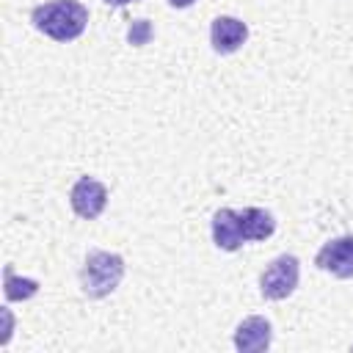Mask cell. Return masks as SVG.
Listing matches in <instances>:
<instances>
[{"label":"cell","instance_id":"6da1fadb","mask_svg":"<svg viewBox=\"0 0 353 353\" xmlns=\"http://www.w3.org/2000/svg\"><path fill=\"white\" fill-rule=\"evenodd\" d=\"M30 22L52 41H74L88 25V8L80 0H52L30 11Z\"/></svg>","mask_w":353,"mask_h":353},{"label":"cell","instance_id":"4fadbf2b","mask_svg":"<svg viewBox=\"0 0 353 353\" xmlns=\"http://www.w3.org/2000/svg\"><path fill=\"white\" fill-rule=\"evenodd\" d=\"M196 0H168V6H174V8H190Z\"/></svg>","mask_w":353,"mask_h":353},{"label":"cell","instance_id":"52a82bcc","mask_svg":"<svg viewBox=\"0 0 353 353\" xmlns=\"http://www.w3.org/2000/svg\"><path fill=\"white\" fill-rule=\"evenodd\" d=\"M270 342H273V325L259 314L245 317L234 328V347L240 353H262L270 347Z\"/></svg>","mask_w":353,"mask_h":353},{"label":"cell","instance_id":"5b68a950","mask_svg":"<svg viewBox=\"0 0 353 353\" xmlns=\"http://www.w3.org/2000/svg\"><path fill=\"white\" fill-rule=\"evenodd\" d=\"M314 265L336 279H353V234H342V237H334L328 240L317 256H314Z\"/></svg>","mask_w":353,"mask_h":353},{"label":"cell","instance_id":"ba28073f","mask_svg":"<svg viewBox=\"0 0 353 353\" xmlns=\"http://www.w3.org/2000/svg\"><path fill=\"white\" fill-rule=\"evenodd\" d=\"M212 243L221 251H237L245 243L243 229H240V215L232 207H221L212 215Z\"/></svg>","mask_w":353,"mask_h":353},{"label":"cell","instance_id":"30bf717a","mask_svg":"<svg viewBox=\"0 0 353 353\" xmlns=\"http://www.w3.org/2000/svg\"><path fill=\"white\" fill-rule=\"evenodd\" d=\"M3 292H6V301H28V298H33L39 292V281L36 279H25V276L19 279L14 273V268L6 265V270H3Z\"/></svg>","mask_w":353,"mask_h":353},{"label":"cell","instance_id":"9c48e42d","mask_svg":"<svg viewBox=\"0 0 353 353\" xmlns=\"http://www.w3.org/2000/svg\"><path fill=\"white\" fill-rule=\"evenodd\" d=\"M240 215V229H243V237L248 243H259V240H268L273 232H276V218L262 210V207H245Z\"/></svg>","mask_w":353,"mask_h":353},{"label":"cell","instance_id":"5bb4252c","mask_svg":"<svg viewBox=\"0 0 353 353\" xmlns=\"http://www.w3.org/2000/svg\"><path fill=\"white\" fill-rule=\"evenodd\" d=\"M102 3H108V6H127V3H135V0H102Z\"/></svg>","mask_w":353,"mask_h":353},{"label":"cell","instance_id":"3957f363","mask_svg":"<svg viewBox=\"0 0 353 353\" xmlns=\"http://www.w3.org/2000/svg\"><path fill=\"white\" fill-rule=\"evenodd\" d=\"M301 279V262L292 254H281L276 256L259 276V292L268 301H284L295 292Z\"/></svg>","mask_w":353,"mask_h":353},{"label":"cell","instance_id":"7c38bea8","mask_svg":"<svg viewBox=\"0 0 353 353\" xmlns=\"http://www.w3.org/2000/svg\"><path fill=\"white\" fill-rule=\"evenodd\" d=\"M3 317H6V334H3V345L8 342V336H11V314H8V309L3 312Z\"/></svg>","mask_w":353,"mask_h":353},{"label":"cell","instance_id":"7a4b0ae2","mask_svg":"<svg viewBox=\"0 0 353 353\" xmlns=\"http://www.w3.org/2000/svg\"><path fill=\"white\" fill-rule=\"evenodd\" d=\"M124 279V259L113 251H88L83 268H80V287L88 298H105L110 295L119 281Z\"/></svg>","mask_w":353,"mask_h":353},{"label":"cell","instance_id":"8fae6325","mask_svg":"<svg viewBox=\"0 0 353 353\" xmlns=\"http://www.w3.org/2000/svg\"><path fill=\"white\" fill-rule=\"evenodd\" d=\"M127 39H130V44H135V47L146 44V41L152 39V25H149L146 19H135L132 28H130V33H127Z\"/></svg>","mask_w":353,"mask_h":353},{"label":"cell","instance_id":"277c9868","mask_svg":"<svg viewBox=\"0 0 353 353\" xmlns=\"http://www.w3.org/2000/svg\"><path fill=\"white\" fill-rule=\"evenodd\" d=\"M69 204L74 210V215L94 221L102 215V210L108 207V188L91 176H80L72 190H69Z\"/></svg>","mask_w":353,"mask_h":353},{"label":"cell","instance_id":"8992f818","mask_svg":"<svg viewBox=\"0 0 353 353\" xmlns=\"http://www.w3.org/2000/svg\"><path fill=\"white\" fill-rule=\"evenodd\" d=\"M248 39V25L237 17H215L210 25V44L218 55L237 52Z\"/></svg>","mask_w":353,"mask_h":353}]
</instances>
